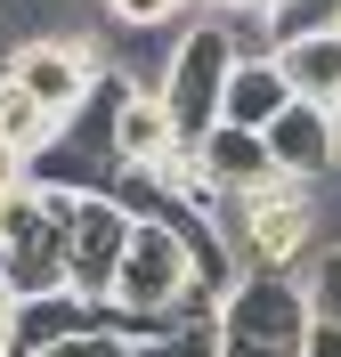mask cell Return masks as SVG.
Instances as JSON below:
<instances>
[{
	"mask_svg": "<svg viewBox=\"0 0 341 357\" xmlns=\"http://www.w3.org/2000/svg\"><path fill=\"white\" fill-rule=\"evenodd\" d=\"M211 236H220V252H227L236 276H301V268L333 244L325 195L301 187V178H285V171L260 178V187H244V195H227L220 220H211Z\"/></svg>",
	"mask_w": 341,
	"mask_h": 357,
	"instance_id": "1",
	"label": "cell"
},
{
	"mask_svg": "<svg viewBox=\"0 0 341 357\" xmlns=\"http://www.w3.org/2000/svg\"><path fill=\"white\" fill-rule=\"evenodd\" d=\"M236 66H244V57H236V33H227L220 17H195L179 41H171L155 98L171 106V122H179L187 146H204V138L227 122V82H236Z\"/></svg>",
	"mask_w": 341,
	"mask_h": 357,
	"instance_id": "2",
	"label": "cell"
},
{
	"mask_svg": "<svg viewBox=\"0 0 341 357\" xmlns=\"http://www.w3.org/2000/svg\"><path fill=\"white\" fill-rule=\"evenodd\" d=\"M317 309L301 276H236L220 301V349L227 357H309Z\"/></svg>",
	"mask_w": 341,
	"mask_h": 357,
	"instance_id": "3",
	"label": "cell"
},
{
	"mask_svg": "<svg viewBox=\"0 0 341 357\" xmlns=\"http://www.w3.org/2000/svg\"><path fill=\"white\" fill-rule=\"evenodd\" d=\"M130 236H138V211L122 195H66V268H73V292L90 309H114Z\"/></svg>",
	"mask_w": 341,
	"mask_h": 357,
	"instance_id": "4",
	"label": "cell"
},
{
	"mask_svg": "<svg viewBox=\"0 0 341 357\" xmlns=\"http://www.w3.org/2000/svg\"><path fill=\"white\" fill-rule=\"evenodd\" d=\"M0 73H17V82L33 89V98H41V106L57 114V122H73V114H82V106L98 98L106 49H98L90 33H41V41H24V49H17V57H8ZM106 82H114V73H106Z\"/></svg>",
	"mask_w": 341,
	"mask_h": 357,
	"instance_id": "5",
	"label": "cell"
},
{
	"mask_svg": "<svg viewBox=\"0 0 341 357\" xmlns=\"http://www.w3.org/2000/svg\"><path fill=\"white\" fill-rule=\"evenodd\" d=\"M268 155L285 178H301V187H325V178H341V122L333 106H309V98H293V106L268 122Z\"/></svg>",
	"mask_w": 341,
	"mask_h": 357,
	"instance_id": "6",
	"label": "cell"
},
{
	"mask_svg": "<svg viewBox=\"0 0 341 357\" xmlns=\"http://www.w3.org/2000/svg\"><path fill=\"white\" fill-rule=\"evenodd\" d=\"M179 146H187V138H179V122H171V106H162L155 89L122 82V106H114V155H122V178L171 162Z\"/></svg>",
	"mask_w": 341,
	"mask_h": 357,
	"instance_id": "7",
	"label": "cell"
},
{
	"mask_svg": "<svg viewBox=\"0 0 341 357\" xmlns=\"http://www.w3.org/2000/svg\"><path fill=\"white\" fill-rule=\"evenodd\" d=\"M106 309H90L82 292H57V301H17V333H8V357H41V349H57V341H73V333H90Z\"/></svg>",
	"mask_w": 341,
	"mask_h": 357,
	"instance_id": "8",
	"label": "cell"
},
{
	"mask_svg": "<svg viewBox=\"0 0 341 357\" xmlns=\"http://www.w3.org/2000/svg\"><path fill=\"white\" fill-rule=\"evenodd\" d=\"M195 155H204V171H211V187H220V195H244V187L276 178L268 138H260V130H236V122H220V130H211Z\"/></svg>",
	"mask_w": 341,
	"mask_h": 357,
	"instance_id": "9",
	"label": "cell"
},
{
	"mask_svg": "<svg viewBox=\"0 0 341 357\" xmlns=\"http://www.w3.org/2000/svg\"><path fill=\"white\" fill-rule=\"evenodd\" d=\"M276 66L293 82V98L309 106H341V33H293L276 49Z\"/></svg>",
	"mask_w": 341,
	"mask_h": 357,
	"instance_id": "10",
	"label": "cell"
},
{
	"mask_svg": "<svg viewBox=\"0 0 341 357\" xmlns=\"http://www.w3.org/2000/svg\"><path fill=\"white\" fill-rule=\"evenodd\" d=\"M285 106H293V82H285V66H276V57H244V66H236V82H227V122L268 138V122H276Z\"/></svg>",
	"mask_w": 341,
	"mask_h": 357,
	"instance_id": "11",
	"label": "cell"
},
{
	"mask_svg": "<svg viewBox=\"0 0 341 357\" xmlns=\"http://www.w3.org/2000/svg\"><path fill=\"white\" fill-rule=\"evenodd\" d=\"M0 138H8V146H24V155L41 162L49 146L66 138V122H57V114H49L41 98H33V89L17 82V73H0Z\"/></svg>",
	"mask_w": 341,
	"mask_h": 357,
	"instance_id": "12",
	"label": "cell"
},
{
	"mask_svg": "<svg viewBox=\"0 0 341 357\" xmlns=\"http://www.w3.org/2000/svg\"><path fill=\"white\" fill-rule=\"evenodd\" d=\"M106 33H187L195 0H90Z\"/></svg>",
	"mask_w": 341,
	"mask_h": 357,
	"instance_id": "13",
	"label": "cell"
},
{
	"mask_svg": "<svg viewBox=\"0 0 341 357\" xmlns=\"http://www.w3.org/2000/svg\"><path fill=\"white\" fill-rule=\"evenodd\" d=\"M301 292H309L317 325H341V236H333V244H325L309 268H301Z\"/></svg>",
	"mask_w": 341,
	"mask_h": 357,
	"instance_id": "14",
	"label": "cell"
},
{
	"mask_svg": "<svg viewBox=\"0 0 341 357\" xmlns=\"http://www.w3.org/2000/svg\"><path fill=\"white\" fill-rule=\"evenodd\" d=\"M138 357H227V349H220V317H195V325H179V333L146 341Z\"/></svg>",
	"mask_w": 341,
	"mask_h": 357,
	"instance_id": "15",
	"label": "cell"
},
{
	"mask_svg": "<svg viewBox=\"0 0 341 357\" xmlns=\"http://www.w3.org/2000/svg\"><path fill=\"white\" fill-rule=\"evenodd\" d=\"M41 357H138V341H130V333H114L106 317H98L90 333H73V341H57V349H41Z\"/></svg>",
	"mask_w": 341,
	"mask_h": 357,
	"instance_id": "16",
	"label": "cell"
},
{
	"mask_svg": "<svg viewBox=\"0 0 341 357\" xmlns=\"http://www.w3.org/2000/svg\"><path fill=\"white\" fill-rule=\"evenodd\" d=\"M24 187H33V155H24V146H8V138H0V203H17Z\"/></svg>",
	"mask_w": 341,
	"mask_h": 357,
	"instance_id": "17",
	"label": "cell"
},
{
	"mask_svg": "<svg viewBox=\"0 0 341 357\" xmlns=\"http://www.w3.org/2000/svg\"><path fill=\"white\" fill-rule=\"evenodd\" d=\"M260 8H276V0H195V17H260Z\"/></svg>",
	"mask_w": 341,
	"mask_h": 357,
	"instance_id": "18",
	"label": "cell"
},
{
	"mask_svg": "<svg viewBox=\"0 0 341 357\" xmlns=\"http://www.w3.org/2000/svg\"><path fill=\"white\" fill-rule=\"evenodd\" d=\"M8 333H17V292L0 284V357H8Z\"/></svg>",
	"mask_w": 341,
	"mask_h": 357,
	"instance_id": "19",
	"label": "cell"
},
{
	"mask_svg": "<svg viewBox=\"0 0 341 357\" xmlns=\"http://www.w3.org/2000/svg\"><path fill=\"white\" fill-rule=\"evenodd\" d=\"M309 357H341V325H317V341H309Z\"/></svg>",
	"mask_w": 341,
	"mask_h": 357,
	"instance_id": "20",
	"label": "cell"
},
{
	"mask_svg": "<svg viewBox=\"0 0 341 357\" xmlns=\"http://www.w3.org/2000/svg\"><path fill=\"white\" fill-rule=\"evenodd\" d=\"M276 8H293V0H276Z\"/></svg>",
	"mask_w": 341,
	"mask_h": 357,
	"instance_id": "21",
	"label": "cell"
},
{
	"mask_svg": "<svg viewBox=\"0 0 341 357\" xmlns=\"http://www.w3.org/2000/svg\"><path fill=\"white\" fill-rule=\"evenodd\" d=\"M333 122H341V106H333Z\"/></svg>",
	"mask_w": 341,
	"mask_h": 357,
	"instance_id": "22",
	"label": "cell"
}]
</instances>
